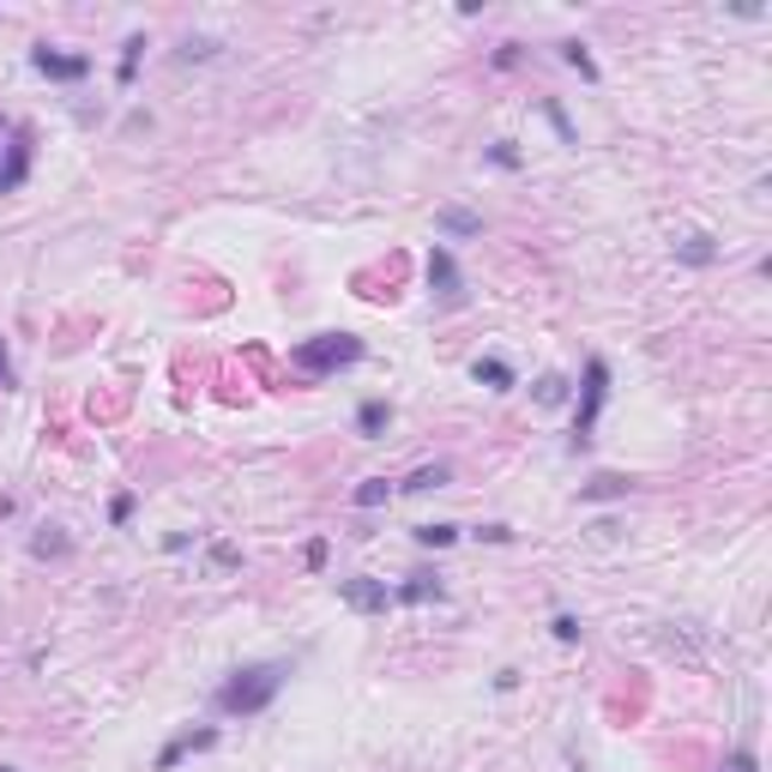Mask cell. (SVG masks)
Segmentation results:
<instances>
[{"instance_id":"cell-1","label":"cell","mask_w":772,"mask_h":772,"mask_svg":"<svg viewBox=\"0 0 772 772\" xmlns=\"http://www.w3.org/2000/svg\"><path fill=\"white\" fill-rule=\"evenodd\" d=\"M285 682H290V664L285 658H266V664H242V671H229L224 682H217V694H212V706L224 718H260L266 706L285 694Z\"/></svg>"},{"instance_id":"cell-2","label":"cell","mask_w":772,"mask_h":772,"mask_svg":"<svg viewBox=\"0 0 772 772\" xmlns=\"http://www.w3.org/2000/svg\"><path fill=\"white\" fill-rule=\"evenodd\" d=\"M356 363H363V339H356V332H314V339H302L290 351V368L308 375V380H326V375L356 368Z\"/></svg>"},{"instance_id":"cell-3","label":"cell","mask_w":772,"mask_h":772,"mask_svg":"<svg viewBox=\"0 0 772 772\" xmlns=\"http://www.w3.org/2000/svg\"><path fill=\"white\" fill-rule=\"evenodd\" d=\"M603 398H610V363L591 356L586 380H579V405H573V435H568L573 453H586V447H591V429H598V417H603Z\"/></svg>"},{"instance_id":"cell-4","label":"cell","mask_w":772,"mask_h":772,"mask_svg":"<svg viewBox=\"0 0 772 772\" xmlns=\"http://www.w3.org/2000/svg\"><path fill=\"white\" fill-rule=\"evenodd\" d=\"M429 296H435L441 308H465V302H471V290H465V272H459L453 248H441V242L429 248Z\"/></svg>"},{"instance_id":"cell-5","label":"cell","mask_w":772,"mask_h":772,"mask_svg":"<svg viewBox=\"0 0 772 772\" xmlns=\"http://www.w3.org/2000/svg\"><path fill=\"white\" fill-rule=\"evenodd\" d=\"M31 127H7V146H0V193H19L31 182Z\"/></svg>"},{"instance_id":"cell-6","label":"cell","mask_w":772,"mask_h":772,"mask_svg":"<svg viewBox=\"0 0 772 772\" xmlns=\"http://www.w3.org/2000/svg\"><path fill=\"white\" fill-rule=\"evenodd\" d=\"M31 67L43 73V79H55V85H79L85 73H92V55H61V49L36 43L31 49Z\"/></svg>"},{"instance_id":"cell-7","label":"cell","mask_w":772,"mask_h":772,"mask_svg":"<svg viewBox=\"0 0 772 772\" xmlns=\"http://www.w3.org/2000/svg\"><path fill=\"white\" fill-rule=\"evenodd\" d=\"M339 598L351 603L356 615H386V603H393V586H386V579L356 573V579H339Z\"/></svg>"},{"instance_id":"cell-8","label":"cell","mask_w":772,"mask_h":772,"mask_svg":"<svg viewBox=\"0 0 772 772\" xmlns=\"http://www.w3.org/2000/svg\"><path fill=\"white\" fill-rule=\"evenodd\" d=\"M205 749H217V725H200V730H175L170 742L158 749V772H175L187 761V754H205Z\"/></svg>"},{"instance_id":"cell-9","label":"cell","mask_w":772,"mask_h":772,"mask_svg":"<svg viewBox=\"0 0 772 772\" xmlns=\"http://www.w3.org/2000/svg\"><path fill=\"white\" fill-rule=\"evenodd\" d=\"M386 429H393V405H386V398H363V405H356V435H363V441H380Z\"/></svg>"},{"instance_id":"cell-10","label":"cell","mask_w":772,"mask_h":772,"mask_svg":"<svg viewBox=\"0 0 772 772\" xmlns=\"http://www.w3.org/2000/svg\"><path fill=\"white\" fill-rule=\"evenodd\" d=\"M31 556H36V561H67V556H73V537L61 532V525H36Z\"/></svg>"},{"instance_id":"cell-11","label":"cell","mask_w":772,"mask_h":772,"mask_svg":"<svg viewBox=\"0 0 772 772\" xmlns=\"http://www.w3.org/2000/svg\"><path fill=\"white\" fill-rule=\"evenodd\" d=\"M441 598H447V586L435 573H410L405 586L393 591V603H441Z\"/></svg>"},{"instance_id":"cell-12","label":"cell","mask_w":772,"mask_h":772,"mask_svg":"<svg viewBox=\"0 0 772 772\" xmlns=\"http://www.w3.org/2000/svg\"><path fill=\"white\" fill-rule=\"evenodd\" d=\"M634 478H622V471H598L591 483H579V501H622Z\"/></svg>"},{"instance_id":"cell-13","label":"cell","mask_w":772,"mask_h":772,"mask_svg":"<svg viewBox=\"0 0 772 772\" xmlns=\"http://www.w3.org/2000/svg\"><path fill=\"white\" fill-rule=\"evenodd\" d=\"M676 260H682V266H712V260H718L712 236H706V229H688V236H676Z\"/></svg>"},{"instance_id":"cell-14","label":"cell","mask_w":772,"mask_h":772,"mask_svg":"<svg viewBox=\"0 0 772 772\" xmlns=\"http://www.w3.org/2000/svg\"><path fill=\"white\" fill-rule=\"evenodd\" d=\"M435 224H441V236H483V217L478 212H465V205H441V217H435Z\"/></svg>"},{"instance_id":"cell-15","label":"cell","mask_w":772,"mask_h":772,"mask_svg":"<svg viewBox=\"0 0 772 772\" xmlns=\"http://www.w3.org/2000/svg\"><path fill=\"white\" fill-rule=\"evenodd\" d=\"M471 380L489 386V393H513V368L501 363V356H478V363H471Z\"/></svg>"},{"instance_id":"cell-16","label":"cell","mask_w":772,"mask_h":772,"mask_svg":"<svg viewBox=\"0 0 772 772\" xmlns=\"http://www.w3.org/2000/svg\"><path fill=\"white\" fill-rule=\"evenodd\" d=\"M532 398L544 410H556V405H568V398H573V386H568V375H537L532 380Z\"/></svg>"},{"instance_id":"cell-17","label":"cell","mask_w":772,"mask_h":772,"mask_svg":"<svg viewBox=\"0 0 772 772\" xmlns=\"http://www.w3.org/2000/svg\"><path fill=\"white\" fill-rule=\"evenodd\" d=\"M561 61H568V67H573L586 85H598V79H603V73H598V61H591V49L579 43V36H568V43H561Z\"/></svg>"},{"instance_id":"cell-18","label":"cell","mask_w":772,"mask_h":772,"mask_svg":"<svg viewBox=\"0 0 772 772\" xmlns=\"http://www.w3.org/2000/svg\"><path fill=\"white\" fill-rule=\"evenodd\" d=\"M447 483H453V471H447V465H422V471H410L398 489H405V495H429V489H447Z\"/></svg>"},{"instance_id":"cell-19","label":"cell","mask_w":772,"mask_h":772,"mask_svg":"<svg viewBox=\"0 0 772 772\" xmlns=\"http://www.w3.org/2000/svg\"><path fill=\"white\" fill-rule=\"evenodd\" d=\"M544 121L556 127V139H561V146H579V127L568 121V109H561L556 97H544Z\"/></svg>"},{"instance_id":"cell-20","label":"cell","mask_w":772,"mask_h":772,"mask_svg":"<svg viewBox=\"0 0 772 772\" xmlns=\"http://www.w3.org/2000/svg\"><path fill=\"white\" fill-rule=\"evenodd\" d=\"M351 501H356L363 513H368V507H386V501H393V483H386V478H368V483H356Z\"/></svg>"},{"instance_id":"cell-21","label":"cell","mask_w":772,"mask_h":772,"mask_svg":"<svg viewBox=\"0 0 772 772\" xmlns=\"http://www.w3.org/2000/svg\"><path fill=\"white\" fill-rule=\"evenodd\" d=\"M410 537H417L422 549H453L459 544V525H417Z\"/></svg>"},{"instance_id":"cell-22","label":"cell","mask_w":772,"mask_h":772,"mask_svg":"<svg viewBox=\"0 0 772 772\" xmlns=\"http://www.w3.org/2000/svg\"><path fill=\"white\" fill-rule=\"evenodd\" d=\"M139 49H146V36H127V43H121V61H115V79H121V85H133V73H139Z\"/></svg>"},{"instance_id":"cell-23","label":"cell","mask_w":772,"mask_h":772,"mask_svg":"<svg viewBox=\"0 0 772 772\" xmlns=\"http://www.w3.org/2000/svg\"><path fill=\"white\" fill-rule=\"evenodd\" d=\"M175 55H182V61H212V55H217V36H187Z\"/></svg>"},{"instance_id":"cell-24","label":"cell","mask_w":772,"mask_h":772,"mask_svg":"<svg viewBox=\"0 0 772 772\" xmlns=\"http://www.w3.org/2000/svg\"><path fill=\"white\" fill-rule=\"evenodd\" d=\"M549 634H556L561 646H573V640H579V615H568V610H561L556 622H549Z\"/></svg>"},{"instance_id":"cell-25","label":"cell","mask_w":772,"mask_h":772,"mask_svg":"<svg viewBox=\"0 0 772 772\" xmlns=\"http://www.w3.org/2000/svg\"><path fill=\"white\" fill-rule=\"evenodd\" d=\"M489 163H495V170H519V151H513L507 139H495V146H489Z\"/></svg>"},{"instance_id":"cell-26","label":"cell","mask_w":772,"mask_h":772,"mask_svg":"<svg viewBox=\"0 0 772 772\" xmlns=\"http://www.w3.org/2000/svg\"><path fill=\"white\" fill-rule=\"evenodd\" d=\"M725 772H761V761H754V749H737V754L725 761Z\"/></svg>"},{"instance_id":"cell-27","label":"cell","mask_w":772,"mask_h":772,"mask_svg":"<svg viewBox=\"0 0 772 772\" xmlns=\"http://www.w3.org/2000/svg\"><path fill=\"white\" fill-rule=\"evenodd\" d=\"M127 519H133V495H115L109 501V525H127Z\"/></svg>"},{"instance_id":"cell-28","label":"cell","mask_w":772,"mask_h":772,"mask_svg":"<svg viewBox=\"0 0 772 772\" xmlns=\"http://www.w3.org/2000/svg\"><path fill=\"white\" fill-rule=\"evenodd\" d=\"M302 561H308V568H326V537H314V544L302 549Z\"/></svg>"},{"instance_id":"cell-29","label":"cell","mask_w":772,"mask_h":772,"mask_svg":"<svg viewBox=\"0 0 772 772\" xmlns=\"http://www.w3.org/2000/svg\"><path fill=\"white\" fill-rule=\"evenodd\" d=\"M478 537H483V544H513L507 525H478Z\"/></svg>"},{"instance_id":"cell-30","label":"cell","mask_w":772,"mask_h":772,"mask_svg":"<svg viewBox=\"0 0 772 772\" xmlns=\"http://www.w3.org/2000/svg\"><path fill=\"white\" fill-rule=\"evenodd\" d=\"M0 386H12V351H7V339H0Z\"/></svg>"},{"instance_id":"cell-31","label":"cell","mask_w":772,"mask_h":772,"mask_svg":"<svg viewBox=\"0 0 772 772\" xmlns=\"http://www.w3.org/2000/svg\"><path fill=\"white\" fill-rule=\"evenodd\" d=\"M0 519H12V495H0Z\"/></svg>"},{"instance_id":"cell-32","label":"cell","mask_w":772,"mask_h":772,"mask_svg":"<svg viewBox=\"0 0 772 772\" xmlns=\"http://www.w3.org/2000/svg\"><path fill=\"white\" fill-rule=\"evenodd\" d=\"M0 772H19V766H7V761H0Z\"/></svg>"},{"instance_id":"cell-33","label":"cell","mask_w":772,"mask_h":772,"mask_svg":"<svg viewBox=\"0 0 772 772\" xmlns=\"http://www.w3.org/2000/svg\"><path fill=\"white\" fill-rule=\"evenodd\" d=\"M0 133H7V115H0Z\"/></svg>"},{"instance_id":"cell-34","label":"cell","mask_w":772,"mask_h":772,"mask_svg":"<svg viewBox=\"0 0 772 772\" xmlns=\"http://www.w3.org/2000/svg\"><path fill=\"white\" fill-rule=\"evenodd\" d=\"M579 772H586V766H579Z\"/></svg>"}]
</instances>
